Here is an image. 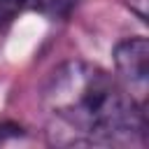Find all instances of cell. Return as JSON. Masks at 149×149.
<instances>
[{"label": "cell", "mask_w": 149, "mask_h": 149, "mask_svg": "<svg viewBox=\"0 0 149 149\" xmlns=\"http://www.w3.org/2000/svg\"><path fill=\"white\" fill-rule=\"evenodd\" d=\"M44 107L74 137L70 142H135L147 133L144 105L98 65L68 61L44 86Z\"/></svg>", "instance_id": "cell-1"}, {"label": "cell", "mask_w": 149, "mask_h": 149, "mask_svg": "<svg viewBox=\"0 0 149 149\" xmlns=\"http://www.w3.org/2000/svg\"><path fill=\"white\" fill-rule=\"evenodd\" d=\"M114 68L123 91L144 105L149 86V42L144 37H126L114 47Z\"/></svg>", "instance_id": "cell-2"}, {"label": "cell", "mask_w": 149, "mask_h": 149, "mask_svg": "<svg viewBox=\"0 0 149 149\" xmlns=\"http://www.w3.org/2000/svg\"><path fill=\"white\" fill-rule=\"evenodd\" d=\"M26 2L30 7L40 9L42 14H49V16H68L79 0H26Z\"/></svg>", "instance_id": "cell-3"}, {"label": "cell", "mask_w": 149, "mask_h": 149, "mask_svg": "<svg viewBox=\"0 0 149 149\" xmlns=\"http://www.w3.org/2000/svg\"><path fill=\"white\" fill-rule=\"evenodd\" d=\"M23 5H26V0H0V26L9 23L21 12Z\"/></svg>", "instance_id": "cell-4"}, {"label": "cell", "mask_w": 149, "mask_h": 149, "mask_svg": "<svg viewBox=\"0 0 149 149\" xmlns=\"http://www.w3.org/2000/svg\"><path fill=\"white\" fill-rule=\"evenodd\" d=\"M126 5H128L130 12H135L142 21L147 19V0H126Z\"/></svg>", "instance_id": "cell-5"}]
</instances>
